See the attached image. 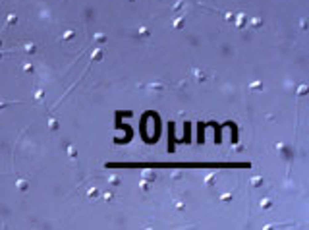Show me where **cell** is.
I'll return each mask as SVG.
<instances>
[{
    "instance_id": "1",
    "label": "cell",
    "mask_w": 309,
    "mask_h": 230,
    "mask_svg": "<svg viewBox=\"0 0 309 230\" xmlns=\"http://www.w3.org/2000/svg\"><path fill=\"white\" fill-rule=\"evenodd\" d=\"M103 54H104V50L100 48V47H97V48L91 52V62H99L100 58H103Z\"/></svg>"
},
{
    "instance_id": "2",
    "label": "cell",
    "mask_w": 309,
    "mask_h": 230,
    "mask_svg": "<svg viewBox=\"0 0 309 230\" xmlns=\"http://www.w3.org/2000/svg\"><path fill=\"white\" fill-rule=\"evenodd\" d=\"M191 76L195 77L197 81H205V80H207V74H205L203 70H197V68H195V70H191Z\"/></svg>"
},
{
    "instance_id": "3",
    "label": "cell",
    "mask_w": 309,
    "mask_h": 230,
    "mask_svg": "<svg viewBox=\"0 0 309 230\" xmlns=\"http://www.w3.org/2000/svg\"><path fill=\"white\" fill-rule=\"evenodd\" d=\"M155 178H157V174H155L153 170H143V172H141V180L151 182V180H155Z\"/></svg>"
},
{
    "instance_id": "4",
    "label": "cell",
    "mask_w": 309,
    "mask_h": 230,
    "mask_svg": "<svg viewBox=\"0 0 309 230\" xmlns=\"http://www.w3.org/2000/svg\"><path fill=\"white\" fill-rule=\"evenodd\" d=\"M75 35H77V31H75V29H68V31H64V33H62L60 41H70V39H74Z\"/></svg>"
},
{
    "instance_id": "5",
    "label": "cell",
    "mask_w": 309,
    "mask_h": 230,
    "mask_svg": "<svg viewBox=\"0 0 309 230\" xmlns=\"http://www.w3.org/2000/svg\"><path fill=\"white\" fill-rule=\"evenodd\" d=\"M106 180H108L110 186H120V184H122L120 176H116V174H108V178H106Z\"/></svg>"
},
{
    "instance_id": "6",
    "label": "cell",
    "mask_w": 309,
    "mask_h": 230,
    "mask_svg": "<svg viewBox=\"0 0 309 230\" xmlns=\"http://www.w3.org/2000/svg\"><path fill=\"white\" fill-rule=\"evenodd\" d=\"M16 186H18L19 191H25L27 188H29V182H27V180H21V178H19V180H16Z\"/></svg>"
},
{
    "instance_id": "7",
    "label": "cell",
    "mask_w": 309,
    "mask_h": 230,
    "mask_svg": "<svg viewBox=\"0 0 309 230\" xmlns=\"http://www.w3.org/2000/svg\"><path fill=\"white\" fill-rule=\"evenodd\" d=\"M18 23V16L16 14H8L6 16V25H16Z\"/></svg>"
},
{
    "instance_id": "8",
    "label": "cell",
    "mask_w": 309,
    "mask_h": 230,
    "mask_svg": "<svg viewBox=\"0 0 309 230\" xmlns=\"http://www.w3.org/2000/svg\"><path fill=\"white\" fill-rule=\"evenodd\" d=\"M217 180V172H211V174L205 176V186H213V182Z\"/></svg>"
},
{
    "instance_id": "9",
    "label": "cell",
    "mask_w": 309,
    "mask_h": 230,
    "mask_svg": "<svg viewBox=\"0 0 309 230\" xmlns=\"http://www.w3.org/2000/svg\"><path fill=\"white\" fill-rule=\"evenodd\" d=\"M43 99H45V89H43V87H37V91H35V101L41 103Z\"/></svg>"
},
{
    "instance_id": "10",
    "label": "cell",
    "mask_w": 309,
    "mask_h": 230,
    "mask_svg": "<svg viewBox=\"0 0 309 230\" xmlns=\"http://www.w3.org/2000/svg\"><path fill=\"white\" fill-rule=\"evenodd\" d=\"M147 87H149V89H157V91H162V89H166L168 85H166V83H149Z\"/></svg>"
},
{
    "instance_id": "11",
    "label": "cell",
    "mask_w": 309,
    "mask_h": 230,
    "mask_svg": "<svg viewBox=\"0 0 309 230\" xmlns=\"http://www.w3.org/2000/svg\"><path fill=\"white\" fill-rule=\"evenodd\" d=\"M23 50H25V52H35V50H37V45H35V43H25V45H23Z\"/></svg>"
},
{
    "instance_id": "12",
    "label": "cell",
    "mask_w": 309,
    "mask_h": 230,
    "mask_svg": "<svg viewBox=\"0 0 309 230\" xmlns=\"http://www.w3.org/2000/svg\"><path fill=\"white\" fill-rule=\"evenodd\" d=\"M48 128H50V130H52V132H56V130H58V128H60L58 120H56V118H50V120H48Z\"/></svg>"
},
{
    "instance_id": "13",
    "label": "cell",
    "mask_w": 309,
    "mask_h": 230,
    "mask_svg": "<svg viewBox=\"0 0 309 230\" xmlns=\"http://www.w3.org/2000/svg\"><path fill=\"white\" fill-rule=\"evenodd\" d=\"M66 153H68L70 159H75V157H77V151L71 147V145H66Z\"/></svg>"
},
{
    "instance_id": "14",
    "label": "cell",
    "mask_w": 309,
    "mask_h": 230,
    "mask_svg": "<svg viewBox=\"0 0 309 230\" xmlns=\"http://www.w3.org/2000/svg\"><path fill=\"white\" fill-rule=\"evenodd\" d=\"M246 14H238V19H236V25L238 27H243V23H246Z\"/></svg>"
},
{
    "instance_id": "15",
    "label": "cell",
    "mask_w": 309,
    "mask_h": 230,
    "mask_svg": "<svg viewBox=\"0 0 309 230\" xmlns=\"http://www.w3.org/2000/svg\"><path fill=\"white\" fill-rule=\"evenodd\" d=\"M184 16H180L178 19H174V29H182V27H184Z\"/></svg>"
},
{
    "instance_id": "16",
    "label": "cell",
    "mask_w": 309,
    "mask_h": 230,
    "mask_svg": "<svg viewBox=\"0 0 309 230\" xmlns=\"http://www.w3.org/2000/svg\"><path fill=\"white\" fill-rule=\"evenodd\" d=\"M97 195H99V190H97V188H91V190L87 191V199H95Z\"/></svg>"
},
{
    "instance_id": "17",
    "label": "cell",
    "mask_w": 309,
    "mask_h": 230,
    "mask_svg": "<svg viewBox=\"0 0 309 230\" xmlns=\"http://www.w3.org/2000/svg\"><path fill=\"white\" fill-rule=\"evenodd\" d=\"M251 184H253L255 188H259V186L263 184V178L261 176H253V178H251Z\"/></svg>"
},
{
    "instance_id": "18",
    "label": "cell",
    "mask_w": 309,
    "mask_h": 230,
    "mask_svg": "<svg viewBox=\"0 0 309 230\" xmlns=\"http://www.w3.org/2000/svg\"><path fill=\"white\" fill-rule=\"evenodd\" d=\"M137 33L141 35V37H149V35H151V31H149V27H139V29H137Z\"/></svg>"
},
{
    "instance_id": "19",
    "label": "cell",
    "mask_w": 309,
    "mask_h": 230,
    "mask_svg": "<svg viewBox=\"0 0 309 230\" xmlns=\"http://www.w3.org/2000/svg\"><path fill=\"white\" fill-rule=\"evenodd\" d=\"M270 207H272L270 199H261V209H270Z\"/></svg>"
},
{
    "instance_id": "20",
    "label": "cell",
    "mask_w": 309,
    "mask_h": 230,
    "mask_svg": "<svg viewBox=\"0 0 309 230\" xmlns=\"http://www.w3.org/2000/svg\"><path fill=\"white\" fill-rule=\"evenodd\" d=\"M95 41L104 43V41H106V35H104V33H95Z\"/></svg>"
},
{
    "instance_id": "21",
    "label": "cell",
    "mask_w": 309,
    "mask_h": 230,
    "mask_svg": "<svg viewBox=\"0 0 309 230\" xmlns=\"http://www.w3.org/2000/svg\"><path fill=\"white\" fill-rule=\"evenodd\" d=\"M139 186H141V190H143V191H149V190H151V186H149V182H147V180H141V184H139Z\"/></svg>"
},
{
    "instance_id": "22",
    "label": "cell",
    "mask_w": 309,
    "mask_h": 230,
    "mask_svg": "<svg viewBox=\"0 0 309 230\" xmlns=\"http://www.w3.org/2000/svg\"><path fill=\"white\" fill-rule=\"evenodd\" d=\"M230 199H232V193H224V195H220V201H222V203H228Z\"/></svg>"
},
{
    "instance_id": "23",
    "label": "cell",
    "mask_w": 309,
    "mask_h": 230,
    "mask_svg": "<svg viewBox=\"0 0 309 230\" xmlns=\"http://www.w3.org/2000/svg\"><path fill=\"white\" fill-rule=\"evenodd\" d=\"M23 72H25V74H29V72H33V66H31L29 62H25V64H23Z\"/></svg>"
},
{
    "instance_id": "24",
    "label": "cell",
    "mask_w": 309,
    "mask_h": 230,
    "mask_svg": "<svg viewBox=\"0 0 309 230\" xmlns=\"http://www.w3.org/2000/svg\"><path fill=\"white\" fill-rule=\"evenodd\" d=\"M8 105H14V101H0V109H4Z\"/></svg>"
},
{
    "instance_id": "25",
    "label": "cell",
    "mask_w": 309,
    "mask_h": 230,
    "mask_svg": "<svg viewBox=\"0 0 309 230\" xmlns=\"http://www.w3.org/2000/svg\"><path fill=\"white\" fill-rule=\"evenodd\" d=\"M110 199H112V193H110V191L103 193V201H110Z\"/></svg>"
},
{
    "instance_id": "26",
    "label": "cell",
    "mask_w": 309,
    "mask_h": 230,
    "mask_svg": "<svg viewBox=\"0 0 309 230\" xmlns=\"http://www.w3.org/2000/svg\"><path fill=\"white\" fill-rule=\"evenodd\" d=\"M305 93H307V87H305V85H301V87H299V93H298V95H299V97H303Z\"/></svg>"
},
{
    "instance_id": "27",
    "label": "cell",
    "mask_w": 309,
    "mask_h": 230,
    "mask_svg": "<svg viewBox=\"0 0 309 230\" xmlns=\"http://www.w3.org/2000/svg\"><path fill=\"white\" fill-rule=\"evenodd\" d=\"M251 25H253V27H259V25H261V19H259V18H255L253 21H251Z\"/></svg>"
},
{
    "instance_id": "28",
    "label": "cell",
    "mask_w": 309,
    "mask_h": 230,
    "mask_svg": "<svg viewBox=\"0 0 309 230\" xmlns=\"http://www.w3.org/2000/svg\"><path fill=\"white\" fill-rule=\"evenodd\" d=\"M182 6H184V2H182V0H178V2L174 4V10H180V8H182Z\"/></svg>"
},
{
    "instance_id": "29",
    "label": "cell",
    "mask_w": 309,
    "mask_h": 230,
    "mask_svg": "<svg viewBox=\"0 0 309 230\" xmlns=\"http://www.w3.org/2000/svg\"><path fill=\"white\" fill-rule=\"evenodd\" d=\"M251 89H261V83H259V81H255V83H251Z\"/></svg>"
},
{
    "instance_id": "30",
    "label": "cell",
    "mask_w": 309,
    "mask_h": 230,
    "mask_svg": "<svg viewBox=\"0 0 309 230\" xmlns=\"http://www.w3.org/2000/svg\"><path fill=\"white\" fill-rule=\"evenodd\" d=\"M224 18H226V21H232V19H234L232 14H224Z\"/></svg>"
},
{
    "instance_id": "31",
    "label": "cell",
    "mask_w": 309,
    "mask_h": 230,
    "mask_svg": "<svg viewBox=\"0 0 309 230\" xmlns=\"http://www.w3.org/2000/svg\"><path fill=\"white\" fill-rule=\"evenodd\" d=\"M176 209H184V203H182V201H176Z\"/></svg>"
},
{
    "instance_id": "32",
    "label": "cell",
    "mask_w": 309,
    "mask_h": 230,
    "mask_svg": "<svg viewBox=\"0 0 309 230\" xmlns=\"http://www.w3.org/2000/svg\"><path fill=\"white\" fill-rule=\"evenodd\" d=\"M4 54H10V52H0V58H2V56H4Z\"/></svg>"
},
{
    "instance_id": "33",
    "label": "cell",
    "mask_w": 309,
    "mask_h": 230,
    "mask_svg": "<svg viewBox=\"0 0 309 230\" xmlns=\"http://www.w3.org/2000/svg\"><path fill=\"white\" fill-rule=\"evenodd\" d=\"M0 47H2V39H0Z\"/></svg>"
},
{
    "instance_id": "34",
    "label": "cell",
    "mask_w": 309,
    "mask_h": 230,
    "mask_svg": "<svg viewBox=\"0 0 309 230\" xmlns=\"http://www.w3.org/2000/svg\"><path fill=\"white\" fill-rule=\"evenodd\" d=\"M130 2H135V0H130Z\"/></svg>"
}]
</instances>
